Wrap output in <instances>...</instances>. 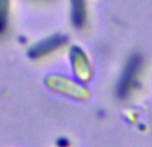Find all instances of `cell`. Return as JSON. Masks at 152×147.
Segmentation results:
<instances>
[{"label":"cell","instance_id":"4","mask_svg":"<svg viewBox=\"0 0 152 147\" xmlns=\"http://www.w3.org/2000/svg\"><path fill=\"white\" fill-rule=\"evenodd\" d=\"M72 7V20L76 27H83L86 23L87 10H86V0H71Z\"/></svg>","mask_w":152,"mask_h":147},{"label":"cell","instance_id":"2","mask_svg":"<svg viewBox=\"0 0 152 147\" xmlns=\"http://www.w3.org/2000/svg\"><path fill=\"white\" fill-rule=\"evenodd\" d=\"M69 59H71V67L76 79L80 83H89L94 78V71L87 54L80 47L74 46L69 51Z\"/></svg>","mask_w":152,"mask_h":147},{"label":"cell","instance_id":"1","mask_svg":"<svg viewBox=\"0 0 152 147\" xmlns=\"http://www.w3.org/2000/svg\"><path fill=\"white\" fill-rule=\"evenodd\" d=\"M44 83L51 91H55L67 98H71V99L84 102L89 98V90L86 86H83V83L76 82L68 76L51 74L45 78Z\"/></svg>","mask_w":152,"mask_h":147},{"label":"cell","instance_id":"3","mask_svg":"<svg viewBox=\"0 0 152 147\" xmlns=\"http://www.w3.org/2000/svg\"><path fill=\"white\" fill-rule=\"evenodd\" d=\"M142 68V60L140 58H132L129 60L128 66L126 67V71L123 74V79L120 82V95H127L135 88L137 84Z\"/></svg>","mask_w":152,"mask_h":147},{"label":"cell","instance_id":"6","mask_svg":"<svg viewBox=\"0 0 152 147\" xmlns=\"http://www.w3.org/2000/svg\"><path fill=\"white\" fill-rule=\"evenodd\" d=\"M8 11H10V0H0V32L4 31L7 26Z\"/></svg>","mask_w":152,"mask_h":147},{"label":"cell","instance_id":"5","mask_svg":"<svg viewBox=\"0 0 152 147\" xmlns=\"http://www.w3.org/2000/svg\"><path fill=\"white\" fill-rule=\"evenodd\" d=\"M60 39H56V37H52V39H47L45 42H43L42 44H37V47H35L32 50L31 55L32 56H42L44 54H48L50 51L55 50L60 46Z\"/></svg>","mask_w":152,"mask_h":147}]
</instances>
